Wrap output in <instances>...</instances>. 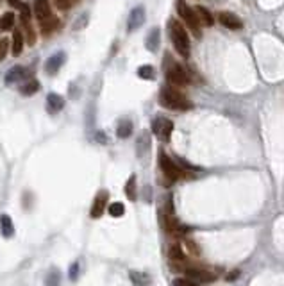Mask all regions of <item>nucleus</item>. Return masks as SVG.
<instances>
[{
	"mask_svg": "<svg viewBox=\"0 0 284 286\" xmlns=\"http://www.w3.org/2000/svg\"><path fill=\"white\" fill-rule=\"evenodd\" d=\"M159 104L172 111H188L193 106V104L188 100L186 95L174 90V88H163L161 93H159Z\"/></svg>",
	"mask_w": 284,
	"mask_h": 286,
	"instance_id": "obj_1",
	"label": "nucleus"
},
{
	"mask_svg": "<svg viewBox=\"0 0 284 286\" xmlns=\"http://www.w3.org/2000/svg\"><path fill=\"white\" fill-rule=\"evenodd\" d=\"M168 33H170L175 50L183 57H190V38H188L186 29L179 24L177 20H170L168 22Z\"/></svg>",
	"mask_w": 284,
	"mask_h": 286,
	"instance_id": "obj_2",
	"label": "nucleus"
},
{
	"mask_svg": "<svg viewBox=\"0 0 284 286\" xmlns=\"http://www.w3.org/2000/svg\"><path fill=\"white\" fill-rule=\"evenodd\" d=\"M177 13L181 15V18L184 20V24L197 34L200 36V24H199V18L195 15V9H191L190 6L186 4V0H177Z\"/></svg>",
	"mask_w": 284,
	"mask_h": 286,
	"instance_id": "obj_3",
	"label": "nucleus"
},
{
	"mask_svg": "<svg viewBox=\"0 0 284 286\" xmlns=\"http://www.w3.org/2000/svg\"><path fill=\"white\" fill-rule=\"evenodd\" d=\"M159 167H161L163 174L167 176V179L172 181V183L183 177V168L179 167L177 163H174V161H172L163 151L159 152Z\"/></svg>",
	"mask_w": 284,
	"mask_h": 286,
	"instance_id": "obj_4",
	"label": "nucleus"
},
{
	"mask_svg": "<svg viewBox=\"0 0 284 286\" xmlns=\"http://www.w3.org/2000/svg\"><path fill=\"white\" fill-rule=\"evenodd\" d=\"M167 77H168V81L175 86H186L188 82H190V77H188L186 70H184L181 65H177V63H172V65L167 68Z\"/></svg>",
	"mask_w": 284,
	"mask_h": 286,
	"instance_id": "obj_5",
	"label": "nucleus"
},
{
	"mask_svg": "<svg viewBox=\"0 0 284 286\" xmlns=\"http://www.w3.org/2000/svg\"><path fill=\"white\" fill-rule=\"evenodd\" d=\"M152 131H154V134L158 136V138L161 139H170L172 136V131H174V123H172V120L165 118V116H158V118L152 122Z\"/></svg>",
	"mask_w": 284,
	"mask_h": 286,
	"instance_id": "obj_6",
	"label": "nucleus"
},
{
	"mask_svg": "<svg viewBox=\"0 0 284 286\" xmlns=\"http://www.w3.org/2000/svg\"><path fill=\"white\" fill-rule=\"evenodd\" d=\"M66 61V54L65 52H56L52 57H49L47 59V63H45V72L50 75L57 74L59 72V68H61L63 65H65Z\"/></svg>",
	"mask_w": 284,
	"mask_h": 286,
	"instance_id": "obj_7",
	"label": "nucleus"
},
{
	"mask_svg": "<svg viewBox=\"0 0 284 286\" xmlns=\"http://www.w3.org/2000/svg\"><path fill=\"white\" fill-rule=\"evenodd\" d=\"M145 24V9L139 6V8H134L129 15V20H127V29H129L130 33L139 29L141 25Z\"/></svg>",
	"mask_w": 284,
	"mask_h": 286,
	"instance_id": "obj_8",
	"label": "nucleus"
},
{
	"mask_svg": "<svg viewBox=\"0 0 284 286\" xmlns=\"http://www.w3.org/2000/svg\"><path fill=\"white\" fill-rule=\"evenodd\" d=\"M107 199H109V193L98 192V195L95 197V202H93V206H91L89 215L93 218H100L102 215H104V209H106V206H107Z\"/></svg>",
	"mask_w": 284,
	"mask_h": 286,
	"instance_id": "obj_9",
	"label": "nucleus"
},
{
	"mask_svg": "<svg viewBox=\"0 0 284 286\" xmlns=\"http://www.w3.org/2000/svg\"><path fill=\"white\" fill-rule=\"evenodd\" d=\"M27 77H29L27 68H24V66H13L8 74H6V82L8 84H15V82L27 81Z\"/></svg>",
	"mask_w": 284,
	"mask_h": 286,
	"instance_id": "obj_10",
	"label": "nucleus"
},
{
	"mask_svg": "<svg viewBox=\"0 0 284 286\" xmlns=\"http://www.w3.org/2000/svg\"><path fill=\"white\" fill-rule=\"evenodd\" d=\"M34 15H36V18L40 22L52 17V9H50L49 0H36L34 2Z\"/></svg>",
	"mask_w": 284,
	"mask_h": 286,
	"instance_id": "obj_11",
	"label": "nucleus"
},
{
	"mask_svg": "<svg viewBox=\"0 0 284 286\" xmlns=\"http://www.w3.org/2000/svg\"><path fill=\"white\" fill-rule=\"evenodd\" d=\"M218 20L220 24L223 25V27L227 29H232V31H236V29H241L243 27V24H241V20L236 15H232V13H220L218 15Z\"/></svg>",
	"mask_w": 284,
	"mask_h": 286,
	"instance_id": "obj_12",
	"label": "nucleus"
},
{
	"mask_svg": "<svg viewBox=\"0 0 284 286\" xmlns=\"http://www.w3.org/2000/svg\"><path fill=\"white\" fill-rule=\"evenodd\" d=\"M159 45H161V31H159L158 27H154L151 33H149V36H147L145 47H147V50L156 52V50L159 49Z\"/></svg>",
	"mask_w": 284,
	"mask_h": 286,
	"instance_id": "obj_13",
	"label": "nucleus"
},
{
	"mask_svg": "<svg viewBox=\"0 0 284 286\" xmlns=\"http://www.w3.org/2000/svg\"><path fill=\"white\" fill-rule=\"evenodd\" d=\"M47 106H49L50 113H59V111L65 107V98L57 93H50L49 97H47Z\"/></svg>",
	"mask_w": 284,
	"mask_h": 286,
	"instance_id": "obj_14",
	"label": "nucleus"
},
{
	"mask_svg": "<svg viewBox=\"0 0 284 286\" xmlns=\"http://www.w3.org/2000/svg\"><path fill=\"white\" fill-rule=\"evenodd\" d=\"M8 2L13 6V8H17L18 11H20L24 24H29V20H31V8H29L27 4H24L22 0H8Z\"/></svg>",
	"mask_w": 284,
	"mask_h": 286,
	"instance_id": "obj_15",
	"label": "nucleus"
},
{
	"mask_svg": "<svg viewBox=\"0 0 284 286\" xmlns=\"http://www.w3.org/2000/svg\"><path fill=\"white\" fill-rule=\"evenodd\" d=\"M38 90H40V82H38L36 79H27V82L20 86L22 95H25V97H31V95H34Z\"/></svg>",
	"mask_w": 284,
	"mask_h": 286,
	"instance_id": "obj_16",
	"label": "nucleus"
},
{
	"mask_svg": "<svg viewBox=\"0 0 284 286\" xmlns=\"http://www.w3.org/2000/svg\"><path fill=\"white\" fill-rule=\"evenodd\" d=\"M195 15H197V18H199L200 25H206V27H211V25H213L211 13L207 11L206 8H195Z\"/></svg>",
	"mask_w": 284,
	"mask_h": 286,
	"instance_id": "obj_17",
	"label": "nucleus"
},
{
	"mask_svg": "<svg viewBox=\"0 0 284 286\" xmlns=\"http://www.w3.org/2000/svg\"><path fill=\"white\" fill-rule=\"evenodd\" d=\"M24 34L20 33V31H15L13 33V54L15 56H20L22 50H24Z\"/></svg>",
	"mask_w": 284,
	"mask_h": 286,
	"instance_id": "obj_18",
	"label": "nucleus"
},
{
	"mask_svg": "<svg viewBox=\"0 0 284 286\" xmlns=\"http://www.w3.org/2000/svg\"><path fill=\"white\" fill-rule=\"evenodd\" d=\"M130 281L134 282V286H149L151 284V277L147 274H143V272H136V270H132L130 272Z\"/></svg>",
	"mask_w": 284,
	"mask_h": 286,
	"instance_id": "obj_19",
	"label": "nucleus"
},
{
	"mask_svg": "<svg viewBox=\"0 0 284 286\" xmlns=\"http://www.w3.org/2000/svg\"><path fill=\"white\" fill-rule=\"evenodd\" d=\"M116 134H118V138H129V136L132 134V122L122 120V122L118 123Z\"/></svg>",
	"mask_w": 284,
	"mask_h": 286,
	"instance_id": "obj_20",
	"label": "nucleus"
},
{
	"mask_svg": "<svg viewBox=\"0 0 284 286\" xmlns=\"http://www.w3.org/2000/svg\"><path fill=\"white\" fill-rule=\"evenodd\" d=\"M57 25H59L57 18H54V17L47 18V20L41 22V33H43V34H50V33H54V31H56V29H57Z\"/></svg>",
	"mask_w": 284,
	"mask_h": 286,
	"instance_id": "obj_21",
	"label": "nucleus"
},
{
	"mask_svg": "<svg viewBox=\"0 0 284 286\" xmlns=\"http://www.w3.org/2000/svg\"><path fill=\"white\" fill-rule=\"evenodd\" d=\"M2 234H4L6 238H11L13 234H15V225H13L11 217H8V215L2 217Z\"/></svg>",
	"mask_w": 284,
	"mask_h": 286,
	"instance_id": "obj_22",
	"label": "nucleus"
},
{
	"mask_svg": "<svg viewBox=\"0 0 284 286\" xmlns=\"http://www.w3.org/2000/svg\"><path fill=\"white\" fill-rule=\"evenodd\" d=\"M13 27H15V15L6 13L4 17L0 18V31H11Z\"/></svg>",
	"mask_w": 284,
	"mask_h": 286,
	"instance_id": "obj_23",
	"label": "nucleus"
},
{
	"mask_svg": "<svg viewBox=\"0 0 284 286\" xmlns=\"http://www.w3.org/2000/svg\"><path fill=\"white\" fill-rule=\"evenodd\" d=\"M45 284L47 286H59L61 284V274L57 270H50L47 274V279H45Z\"/></svg>",
	"mask_w": 284,
	"mask_h": 286,
	"instance_id": "obj_24",
	"label": "nucleus"
},
{
	"mask_svg": "<svg viewBox=\"0 0 284 286\" xmlns=\"http://www.w3.org/2000/svg\"><path fill=\"white\" fill-rule=\"evenodd\" d=\"M125 193H127V197H129L130 200H136V177H134V176H130L129 181H127Z\"/></svg>",
	"mask_w": 284,
	"mask_h": 286,
	"instance_id": "obj_25",
	"label": "nucleus"
},
{
	"mask_svg": "<svg viewBox=\"0 0 284 286\" xmlns=\"http://www.w3.org/2000/svg\"><path fill=\"white\" fill-rule=\"evenodd\" d=\"M138 75L141 79H154L156 77V72H154V68H152L151 65H143V66H139V70H138Z\"/></svg>",
	"mask_w": 284,
	"mask_h": 286,
	"instance_id": "obj_26",
	"label": "nucleus"
},
{
	"mask_svg": "<svg viewBox=\"0 0 284 286\" xmlns=\"http://www.w3.org/2000/svg\"><path fill=\"white\" fill-rule=\"evenodd\" d=\"M123 213H125V206H123L122 202H114V204L109 206V215H111V217L118 218V217H122Z\"/></svg>",
	"mask_w": 284,
	"mask_h": 286,
	"instance_id": "obj_27",
	"label": "nucleus"
},
{
	"mask_svg": "<svg viewBox=\"0 0 284 286\" xmlns=\"http://www.w3.org/2000/svg\"><path fill=\"white\" fill-rule=\"evenodd\" d=\"M77 2H81V0H56V4H57V8L59 9H70L73 4H77Z\"/></svg>",
	"mask_w": 284,
	"mask_h": 286,
	"instance_id": "obj_28",
	"label": "nucleus"
},
{
	"mask_svg": "<svg viewBox=\"0 0 284 286\" xmlns=\"http://www.w3.org/2000/svg\"><path fill=\"white\" fill-rule=\"evenodd\" d=\"M8 49H9V41L6 40V38L4 40H0V61L8 56Z\"/></svg>",
	"mask_w": 284,
	"mask_h": 286,
	"instance_id": "obj_29",
	"label": "nucleus"
},
{
	"mask_svg": "<svg viewBox=\"0 0 284 286\" xmlns=\"http://www.w3.org/2000/svg\"><path fill=\"white\" fill-rule=\"evenodd\" d=\"M25 27H27V38H25V40H27L29 45H34V43H36V34H34L33 29L29 27V24H25Z\"/></svg>",
	"mask_w": 284,
	"mask_h": 286,
	"instance_id": "obj_30",
	"label": "nucleus"
},
{
	"mask_svg": "<svg viewBox=\"0 0 284 286\" xmlns=\"http://www.w3.org/2000/svg\"><path fill=\"white\" fill-rule=\"evenodd\" d=\"M77 277H79V263H73V265L70 266V279L75 281Z\"/></svg>",
	"mask_w": 284,
	"mask_h": 286,
	"instance_id": "obj_31",
	"label": "nucleus"
},
{
	"mask_svg": "<svg viewBox=\"0 0 284 286\" xmlns=\"http://www.w3.org/2000/svg\"><path fill=\"white\" fill-rule=\"evenodd\" d=\"M174 286H197V284L193 281H190V279H175Z\"/></svg>",
	"mask_w": 284,
	"mask_h": 286,
	"instance_id": "obj_32",
	"label": "nucleus"
},
{
	"mask_svg": "<svg viewBox=\"0 0 284 286\" xmlns=\"http://www.w3.org/2000/svg\"><path fill=\"white\" fill-rule=\"evenodd\" d=\"M236 277H240V270H232V274L227 275L229 281H232V279H236Z\"/></svg>",
	"mask_w": 284,
	"mask_h": 286,
	"instance_id": "obj_33",
	"label": "nucleus"
},
{
	"mask_svg": "<svg viewBox=\"0 0 284 286\" xmlns=\"http://www.w3.org/2000/svg\"><path fill=\"white\" fill-rule=\"evenodd\" d=\"M97 138H98V141H106V134H102V132H98Z\"/></svg>",
	"mask_w": 284,
	"mask_h": 286,
	"instance_id": "obj_34",
	"label": "nucleus"
}]
</instances>
